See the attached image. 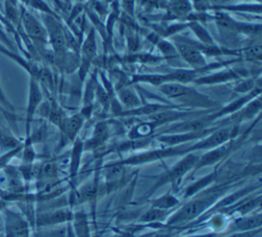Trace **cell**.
I'll return each mask as SVG.
<instances>
[{"label": "cell", "instance_id": "obj_1", "mask_svg": "<svg viewBox=\"0 0 262 237\" xmlns=\"http://www.w3.org/2000/svg\"><path fill=\"white\" fill-rule=\"evenodd\" d=\"M226 190L227 187L225 185H221L215 186L212 189H206L204 192L201 191L196 193L195 198L189 200L178 211H176L167 220V226H180L196 219L208 208L213 206V204L222 196Z\"/></svg>", "mask_w": 262, "mask_h": 237}, {"label": "cell", "instance_id": "obj_2", "mask_svg": "<svg viewBox=\"0 0 262 237\" xmlns=\"http://www.w3.org/2000/svg\"><path fill=\"white\" fill-rule=\"evenodd\" d=\"M159 89L167 97L175 100L184 106L203 109H211L216 106L215 102L210 97L186 84L170 82L160 85Z\"/></svg>", "mask_w": 262, "mask_h": 237}, {"label": "cell", "instance_id": "obj_3", "mask_svg": "<svg viewBox=\"0 0 262 237\" xmlns=\"http://www.w3.org/2000/svg\"><path fill=\"white\" fill-rule=\"evenodd\" d=\"M199 155H195L193 152L187 153L183 155L182 159L179 160L176 164H174L171 168L167 169L163 172L156 181L154 186L150 188V191L147 195L154 194L159 188L166 184H171L172 187H176L179 185L183 176L190 170H192L199 160Z\"/></svg>", "mask_w": 262, "mask_h": 237}, {"label": "cell", "instance_id": "obj_4", "mask_svg": "<svg viewBox=\"0 0 262 237\" xmlns=\"http://www.w3.org/2000/svg\"><path fill=\"white\" fill-rule=\"evenodd\" d=\"M199 71L200 70H196V69L194 70L179 69L166 74H137L132 77L131 82L132 83L143 82V83L156 85L158 87L162 84L170 83V82L186 84L188 82H193V80L198 78Z\"/></svg>", "mask_w": 262, "mask_h": 237}, {"label": "cell", "instance_id": "obj_5", "mask_svg": "<svg viewBox=\"0 0 262 237\" xmlns=\"http://www.w3.org/2000/svg\"><path fill=\"white\" fill-rule=\"evenodd\" d=\"M44 27L47 33V39L56 55L62 56L67 48V39L61 26L51 14L44 15Z\"/></svg>", "mask_w": 262, "mask_h": 237}, {"label": "cell", "instance_id": "obj_6", "mask_svg": "<svg viewBox=\"0 0 262 237\" xmlns=\"http://www.w3.org/2000/svg\"><path fill=\"white\" fill-rule=\"evenodd\" d=\"M42 100H43V94L39 85V81L34 77H31L30 85H29L28 106H27V113H26V139L30 137L31 123L33 121L35 113L37 112L39 106L42 103Z\"/></svg>", "mask_w": 262, "mask_h": 237}, {"label": "cell", "instance_id": "obj_7", "mask_svg": "<svg viewBox=\"0 0 262 237\" xmlns=\"http://www.w3.org/2000/svg\"><path fill=\"white\" fill-rule=\"evenodd\" d=\"M175 48L177 53L191 67L196 70H203L206 66V60L203 56L200 48L193 44H189L186 41L175 42Z\"/></svg>", "mask_w": 262, "mask_h": 237}, {"label": "cell", "instance_id": "obj_8", "mask_svg": "<svg viewBox=\"0 0 262 237\" xmlns=\"http://www.w3.org/2000/svg\"><path fill=\"white\" fill-rule=\"evenodd\" d=\"M20 22L25 33L31 39L39 42H46L48 40L44 25L40 23L31 12L26 10L20 12Z\"/></svg>", "mask_w": 262, "mask_h": 237}, {"label": "cell", "instance_id": "obj_9", "mask_svg": "<svg viewBox=\"0 0 262 237\" xmlns=\"http://www.w3.org/2000/svg\"><path fill=\"white\" fill-rule=\"evenodd\" d=\"M96 50H97V47H96L95 33L93 30H91L88 33L81 47V70H80L81 79L85 78L88 72L90 63L96 55Z\"/></svg>", "mask_w": 262, "mask_h": 237}, {"label": "cell", "instance_id": "obj_10", "mask_svg": "<svg viewBox=\"0 0 262 237\" xmlns=\"http://www.w3.org/2000/svg\"><path fill=\"white\" fill-rule=\"evenodd\" d=\"M231 146H232V144L227 142V143L220 145L216 148L208 150L207 153H205L204 155L199 157V160H198L194 168L192 169V172H194L195 170H199L205 166L213 165V164H216L217 162H219L223 157H225L227 155V153L231 149Z\"/></svg>", "mask_w": 262, "mask_h": 237}, {"label": "cell", "instance_id": "obj_11", "mask_svg": "<svg viewBox=\"0 0 262 237\" xmlns=\"http://www.w3.org/2000/svg\"><path fill=\"white\" fill-rule=\"evenodd\" d=\"M84 120L85 118L82 116L81 113L66 116L58 127L60 129L62 139L67 140L68 142H74L77 139V135L83 126Z\"/></svg>", "mask_w": 262, "mask_h": 237}, {"label": "cell", "instance_id": "obj_12", "mask_svg": "<svg viewBox=\"0 0 262 237\" xmlns=\"http://www.w3.org/2000/svg\"><path fill=\"white\" fill-rule=\"evenodd\" d=\"M83 151H84L83 142L79 139H76L74 141V146H73V150H72V154H71V158H70V166H69L70 184H71L72 189H74L75 182L78 176Z\"/></svg>", "mask_w": 262, "mask_h": 237}, {"label": "cell", "instance_id": "obj_13", "mask_svg": "<svg viewBox=\"0 0 262 237\" xmlns=\"http://www.w3.org/2000/svg\"><path fill=\"white\" fill-rule=\"evenodd\" d=\"M110 135V128L106 122H98L93 129L92 135L87 140L84 145V150H95L104 144Z\"/></svg>", "mask_w": 262, "mask_h": 237}, {"label": "cell", "instance_id": "obj_14", "mask_svg": "<svg viewBox=\"0 0 262 237\" xmlns=\"http://www.w3.org/2000/svg\"><path fill=\"white\" fill-rule=\"evenodd\" d=\"M71 225L75 237H91L88 215L83 209L73 212Z\"/></svg>", "mask_w": 262, "mask_h": 237}, {"label": "cell", "instance_id": "obj_15", "mask_svg": "<svg viewBox=\"0 0 262 237\" xmlns=\"http://www.w3.org/2000/svg\"><path fill=\"white\" fill-rule=\"evenodd\" d=\"M72 218H73V211L68 208H62V209L41 214L38 218L37 223L38 225H41V226L55 225L60 223H69L72 221Z\"/></svg>", "mask_w": 262, "mask_h": 237}, {"label": "cell", "instance_id": "obj_16", "mask_svg": "<svg viewBox=\"0 0 262 237\" xmlns=\"http://www.w3.org/2000/svg\"><path fill=\"white\" fill-rule=\"evenodd\" d=\"M124 167L123 165L117 164L115 162L106 164L104 167L105 172H104V179H105V186L106 190L110 192L114 190L117 185L121 182L124 175Z\"/></svg>", "mask_w": 262, "mask_h": 237}, {"label": "cell", "instance_id": "obj_17", "mask_svg": "<svg viewBox=\"0 0 262 237\" xmlns=\"http://www.w3.org/2000/svg\"><path fill=\"white\" fill-rule=\"evenodd\" d=\"M262 224V214L260 212L255 214H244L235 219L232 223V226L237 231H251L260 229Z\"/></svg>", "mask_w": 262, "mask_h": 237}, {"label": "cell", "instance_id": "obj_18", "mask_svg": "<svg viewBox=\"0 0 262 237\" xmlns=\"http://www.w3.org/2000/svg\"><path fill=\"white\" fill-rule=\"evenodd\" d=\"M238 74L235 73L232 70L229 71H222V72H218L212 75H208L205 77H199L195 78L193 80V82L195 84L199 85H204V84H216V83H222V82H226V81H231V80H235L238 79Z\"/></svg>", "mask_w": 262, "mask_h": 237}, {"label": "cell", "instance_id": "obj_19", "mask_svg": "<svg viewBox=\"0 0 262 237\" xmlns=\"http://www.w3.org/2000/svg\"><path fill=\"white\" fill-rule=\"evenodd\" d=\"M117 97L120 102V104L122 106H124L125 108H127L128 110L137 108L141 105L140 98L138 96V94L136 93V91L128 86H124L122 88H120L117 91Z\"/></svg>", "mask_w": 262, "mask_h": 237}, {"label": "cell", "instance_id": "obj_20", "mask_svg": "<svg viewBox=\"0 0 262 237\" xmlns=\"http://www.w3.org/2000/svg\"><path fill=\"white\" fill-rule=\"evenodd\" d=\"M179 202H180L179 199L175 195H173L171 192H168L165 195L155 199L151 202V207H156L159 209L169 211V209L177 206L179 204Z\"/></svg>", "mask_w": 262, "mask_h": 237}, {"label": "cell", "instance_id": "obj_21", "mask_svg": "<svg viewBox=\"0 0 262 237\" xmlns=\"http://www.w3.org/2000/svg\"><path fill=\"white\" fill-rule=\"evenodd\" d=\"M168 213V210H163L150 206V208L140 216L139 222L143 224H159L161 221H164Z\"/></svg>", "mask_w": 262, "mask_h": 237}, {"label": "cell", "instance_id": "obj_22", "mask_svg": "<svg viewBox=\"0 0 262 237\" xmlns=\"http://www.w3.org/2000/svg\"><path fill=\"white\" fill-rule=\"evenodd\" d=\"M169 9L175 16H185L190 12L191 4L188 0H172Z\"/></svg>", "mask_w": 262, "mask_h": 237}, {"label": "cell", "instance_id": "obj_23", "mask_svg": "<svg viewBox=\"0 0 262 237\" xmlns=\"http://www.w3.org/2000/svg\"><path fill=\"white\" fill-rule=\"evenodd\" d=\"M157 125L152 122H144L141 124H138L137 126L133 127L130 131V137L131 139H142L147 135H149L152 130L155 129Z\"/></svg>", "mask_w": 262, "mask_h": 237}, {"label": "cell", "instance_id": "obj_24", "mask_svg": "<svg viewBox=\"0 0 262 237\" xmlns=\"http://www.w3.org/2000/svg\"><path fill=\"white\" fill-rule=\"evenodd\" d=\"M260 205H261V196H257L253 199L247 200L244 203H241L239 206L235 209V211L239 212L241 215H244V214H248L249 212L255 210L256 208H259Z\"/></svg>", "mask_w": 262, "mask_h": 237}, {"label": "cell", "instance_id": "obj_25", "mask_svg": "<svg viewBox=\"0 0 262 237\" xmlns=\"http://www.w3.org/2000/svg\"><path fill=\"white\" fill-rule=\"evenodd\" d=\"M189 27L194 32V34L199 37V39L202 40L204 43H206V44H213V40L211 39L209 33L206 31V29L203 28V26H201L199 24V22H192L189 25Z\"/></svg>", "mask_w": 262, "mask_h": 237}, {"label": "cell", "instance_id": "obj_26", "mask_svg": "<svg viewBox=\"0 0 262 237\" xmlns=\"http://www.w3.org/2000/svg\"><path fill=\"white\" fill-rule=\"evenodd\" d=\"M208 225L214 231H221L227 225V220H226L225 215L220 212V213H217V214L211 216V219L208 222Z\"/></svg>", "mask_w": 262, "mask_h": 237}, {"label": "cell", "instance_id": "obj_27", "mask_svg": "<svg viewBox=\"0 0 262 237\" xmlns=\"http://www.w3.org/2000/svg\"><path fill=\"white\" fill-rule=\"evenodd\" d=\"M21 144L15 140L13 136L7 134V133H4V132H0V147L1 148H4V149H7L8 151L10 150H13L17 147H19Z\"/></svg>", "mask_w": 262, "mask_h": 237}, {"label": "cell", "instance_id": "obj_28", "mask_svg": "<svg viewBox=\"0 0 262 237\" xmlns=\"http://www.w3.org/2000/svg\"><path fill=\"white\" fill-rule=\"evenodd\" d=\"M245 56L250 60H260L261 57V45L256 44L245 49Z\"/></svg>", "mask_w": 262, "mask_h": 237}, {"label": "cell", "instance_id": "obj_29", "mask_svg": "<svg viewBox=\"0 0 262 237\" xmlns=\"http://www.w3.org/2000/svg\"><path fill=\"white\" fill-rule=\"evenodd\" d=\"M159 48L163 52V54H165V56H173L172 54H178L175 46L164 40L159 43Z\"/></svg>", "mask_w": 262, "mask_h": 237}, {"label": "cell", "instance_id": "obj_30", "mask_svg": "<svg viewBox=\"0 0 262 237\" xmlns=\"http://www.w3.org/2000/svg\"><path fill=\"white\" fill-rule=\"evenodd\" d=\"M121 7L127 15L133 16L135 11V0H121Z\"/></svg>", "mask_w": 262, "mask_h": 237}, {"label": "cell", "instance_id": "obj_31", "mask_svg": "<svg viewBox=\"0 0 262 237\" xmlns=\"http://www.w3.org/2000/svg\"><path fill=\"white\" fill-rule=\"evenodd\" d=\"M255 81L254 80H246L242 83H239V85L236 86L235 90L238 92H245L248 93L250 91H252L253 89H255Z\"/></svg>", "mask_w": 262, "mask_h": 237}, {"label": "cell", "instance_id": "obj_32", "mask_svg": "<svg viewBox=\"0 0 262 237\" xmlns=\"http://www.w3.org/2000/svg\"><path fill=\"white\" fill-rule=\"evenodd\" d=\"M261 228L256 229V230H251V231H237L236 233H232L226 237H256L260 235Z\"/></svg>", "mask_w": 262, "mask_h": 237}, {"label": "cell", "instance_id": "obj_33", "mask_svg": "<svg viewBox=\"0 0 262 237\" xmlns=\"http://www.w3.org/2000/svg\"><path fill=\"white\" fill-rule=\"evenodd\" d=\"M138 237H172V233L169 230H155L141 234Z\"/></svg>", "mask_w": 262, "mask_h": 237}, {"label": "cell", "instance_id": "obj_34", "mask_svg": "<svg viewBox=\"0 0 262 237\" xmlns=\"http://www.w3.org/2000/svg\"><path fill=\"white\" fill-rule=\"evenodd\" d=\"M0 105H1L2 107H4L7 111H10V112L13 111V106H12V105L8 102V100L6 98V96H5V94H4V92H3L2 88H1V86H0Z\"/></svg>", "mask_w": 262, "mask_h": 237}, {"label": "cell", "instance_id": "obj_35", "mask_svg": "<svg viewBox=\"0 0 262 237\" xmlns=\"http://www.w3.org/2000/svg\"><path fill=\"white\" fill-rule=\"evenodd\" d=\"M193 1V5L194 7L202 11V10H206L208 8H210V3L209 0H192Z\"/></svg>", "mask_w": 262, "mask_h": 237}, {"label": "cell", "instance_id": "obj_36", "mask_svg": "<svg viewBox=\"0 0 262 237\" xmlns=\"http://www.w3.org/2000/svg\"><path fill=\"white\" fill-rule=\"evenodd\" d=\"M228 0H209L210 3V8H218L221 6L226 5Z\"/></svg>", "mask_w": 262, "mask_h": 237}, {"label": "cell", "instance_id": "obj_37", "mask_svg": "<svg viewBox=\"0 0 262 237\" xmlns=\"http://www.w3.org/2000/svg\"><path fill=\"white\" fill-rule=\"evenodd\" d=\"M67 226H68V228H67V237H75L74 232H73V229H72L71 222H69Z\"/></svg>", "mask_w": 262, "mask_h": 237}, {"label": "cell", "instance_id": "obj_38", "mask_svg": "<svg viewBox=\"0 0 262 237\" xmlns=\"http://www.w3.org/2000/svg\"><path fill=\"white\" fill-rule=\"evenodd\" d=\"M0 39L1 40H4V42L7 44V45H10V43H9V41H8V39L6 38V36L3 34V32L0 30Z\"/></svg>", "mask_w": 262, "mask_h": 237}, {"label": "cell", "instance_id": "obj_39", "mask_svg": "<svg viewBox=\"0 0 262 237\" xmlns=\"http://www.w3.org/2000/svg\"><path fill=\"white\" fill-rule=\"evenodd\" d=\"M189 237H214V234H204V235H195V236H189Z\"/></svg>", "mask_w": 262, "mask_h": 237}, {"label": "cell", "instance_id": "obj_40", "mask_svg": "<svg viewBox=\"0 0 262 237\" xmlns=\"http://www.w3.org/2000/svg\"><path fill=\"white\" fill-rule=\"evenodd\" d=\"M4 119H5V116L3 114V110L0 108V124L2 123V121H4Z\"/></svg>", "mask_w": 262, "mask_h": 237}, {"label": "cell", "instance_id": "obj_41", "mask_svg": "<svg viewBox=\"0 0 262 237\" xmlns=\"http://www.w3.org/2000/svg\"><path fill=\"white\" fill-rule=\"evenodd\" d=\"M253 1H255V0H253ZM256 1H257V2H260V0H256Z\"/></svg>", "mask_w": 262, "mask_h": 237}]
</instances>
